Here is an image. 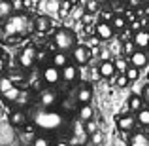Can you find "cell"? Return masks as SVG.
<instances>
[{
  "mask_svg": "<svg viewBox=\"0 0 149 146\" xmlns=\"http://www.w3.org/2000/svg\"><path fill=\"white\" fill-rule=\"evenodd\" d=\"M29 121L44 135H55L66 127V116L62 112L55 108H42L38 104L29 110Z\"/></svg>",
  "mask_w": 149,
  "mask_h": 146,
  "instance_id": "1",
  "label": "cell"
},
{
  "mask_svg": "<svg viewBox=\"0 0 149 146\" xmlns=\"http://www.w3.org/2000/svg\"><path fill=\"white\" fill-rule=\"evenodd\" d=\"M4 34L6 36H13V38H21L25 34H29L32 30V21L30 17L25 13V11H19V13H13L11 17H8L4 21Z\"/></svg>",
  "mask_w": 149,
  "mask_h": 146,
  "instance_id": "2",
  "label": "cell"
},
{
  "mask_svg": "<svg viewBox=\"0 0 149 146\" xmlns=\"http://www.w3.org/2000/svg\"><path fill=\"white\" fill-rule=\"evenodd\" d=\"M53 46L57 48V51H62V53H70L74 48L77 46V36L72 29H66V27H61L53 32V38H51Z\"/></svg>",
  "mask_w": 149,
  "mask_h": 146,
  "instance_id": "3",
  "label": "cell"
},
{
  "mask_svg": "<svg viewBox=\"0 0 149 146\" xmlns=\"http://www.w3.org/2000/svg\"><path fill=\"white\" fill-rule=\"evenodd\" d=\"M58 101H61V95L53 87H44L38 93V106H42V108H55Z\"/></svg>",
  "mask_w": 149,
  "mask_h": 146,
  "instance_id": "4",
  "label": "cell"
},
{
  "mask_svg": "<svg viewBox=\"0 0 149 146\" xmlns=\"http://www.w3.org/2000/svg\"><path fill=\"white\" fill-rule=\"evenodd\" d=\"M36 61H38V51H36V48H34L32 44L25 46V48L21 49V53H19V59H17L19 66H21V68H25V70L32 68V65Z\"/></svg>",
  "mask_w": 149,
  "mask_h": 146,
  "instance_id": "5",
  "label": "cell"
},
{
  "mask_svg": "<svg viewBox=\"0 0 149 146\" xmlns=\"http://www.w3.org/2000/svg\"><path fill=\"white\" fill-rule=\"evenodd\" d=\"M70 53H72L74 65H77V66H83L91 61V49H89V46H76Z\"/></svg>",
  "mask_w": 149,
  "mask_h": 146,
  "instance_id": "6",
  "label": "cell"
},
{
  "mask_svg": "<svg viewBox=\"0 0 149 146\" xmlns=\"http://www.w3.org/2000/svg\"><path fill=\"white\" fill-rule=\"evenodd\" d=\"M42 80L45 85H57L61 82V70L55 68L53 65H45L42 68Z\"/></svg>",
  "mask_w": 149,
  "mask_h": 146,
  "instance_id": "7",
  "label": "cell"
},
{
  "mask_svg": "<svg viewBox=\"0 0 149 146\" xmlns=\"http://www.w3.org/2000/svg\"><path fill=\"white\" fill-rule=\"evenodd\" d=\"M132 44H134L136 49L149 51V29H140V30H136L134 36H132Z\"/></svg>",
  "mask_w": 149,
  "mask_h": 146,
  "instance_id": "8",
  "label": "cell"
},
{
  "mask_svg": "<svg viewBox=\"0 0 149 146\" xmlns=\"http://www.w3.org/2000/svg\"><path fill=\"white\" fill-rule=\"evenodd\" d=\"M136 127V118L132 114H121L117 116V129L121 133H132Z\"/></svg>",
  "mask_w": 149,
  "mask_h": 146,
  "instance_id": "9",
  "label": "cell"
},
{
  "mask_svg": "<svg viewBox=\"0 0 149 146\" xmlns=\"http://www.w3.org/2000/svg\"><path fill=\"white\" fill-rule=\"evenodd\" d=\"M149 63V53L147 51H142V49H136L134 53L128 57V65L130 66H136V68H146V65Z\"/></svg>",
  "mask_w": 149,
  "mask_h": 146,
  "instance_id": "10",
  "label": "cell"
},
{
  "mask_svg": "<svg viewBox=\"0 0 149 146\" xmlns=\"http://www.w3.org/2000/svg\"><path fill=\"white\" fill-rule=\"evenodd\" d=\"M77 76H79V68H77V65H74V63H68L64 68H61V80L66 82V84L76 82Z\"/></svg>",
  "mask_w": 149,
  "mask_h": 146,
  "instance_id": "11",
  "label": "cell"
},
{
  "mask_svg": "<svg viewBox=\"0 0 149 146\" xmlns=\"http://www.w3.org/2000/svg\"><path fill=\"white\" fill-rule=\"evenodd\" d=\"M91 101H93V87L87 84L79 85L76 89V102H79V104H91Z\"/></svg>",
  "mask_w": 149,
  "mask_h": 146,
  "instance_id": "12",
  "label": "cell"
},
{
  "mask_svg": "<svg viewBox=\"0 0 149 146\" xmlns=\"http://www.w3.org/2000/svg\"><path fill=\"white\" fill-rule=\"evenodd\" d=\"M113 34H115V30H113V27L109 25V23H98V25L95 27V36L98 38V40H111Z\"/></svg>",
  "mask_w": 149,
  "mask_h": 146,
  "instance_id": "13",
  "label": "cell"
},
{
  "mask_svg": "<svg viewBox=\"0 0 149 146\" xmlns=\"http://www.w3.org/2000/svg\"><path fill=\"white\" fill-rule=\"evenodd\" d=\"M10 121L15 127H23V125L29 123V112H25V110H21V108L13 110V112L10 114Z\"/></svg>",
  "mask_w": 149,
  "mask_h": 146,
  "instance_id": "14",
  "label": "cell"
},
{
  "mask_svg": "<svg viewBox=\"0 0 149 146\" xmlns=\"http://www.w3.org/2000/svg\"><path fill=\"white\" fill-rule=\"evenodd\" d=\"M32 29H34V32H36V34H45L51 29V19L45 17V15H40V17L34 19Z\"/></svg>",
  "mask_w": 149,
  "mask_h": 146,
  "instance_id": "15",
  "label": "cell"
},
{
  "mask_svg": "<svg viewBox=\"0 0 149 146\" xmlns=\"http://www.w3.org/2000/svg\"><path fill=\"white\" fill-rule=\"evenodd\" d=\"M98 74H100V78H113L117 74V70H115V63L109 59V61H100V65H98Z\"/></svg>",
  "mask_w": 149,
  "mask_h": 146,
  "instance_id": "16",
  "label": "cell"
},
{
  "mask_svg": "<svg viewBox=\"0 0 149 146\" xmlns=\"http://www.w3.org/2000/svg\"><path fill=\"white\" fill-rule=\"evenodd\" d=\"M128 146H149V133L136 131L134 135L128 139Z\"/></svg>",
  "mask_w": 149,
  "mask_h": 146,
  "instance_id": "17",
  "label": "cell"
},
{
  "mask_svg": "<svg viewBox=\"0 0 149 146\" xmlns=\"http://www.w3.org/2000/svg\"><path fill=\"white\" fill-rule=\"evenodd\" d=\"M15 11V4L11 0H0V21H6Z\"/></svg>",
  "mask_w": 149,
  "mask_h": 146,
  "instance_id": "18",
  "label": "cell"
},
{
  "mask_svg": "<svg viewBox=\"0 0 149 146\" xmlns=\"http://www.w3.org/2000/svg\"><path fill=\"white\" fill-rule=\"evenodd\" d=\"M68 53H62V51H57V53H53L51 55V65L55 66V68H64L66 65H68Z\"/></svg>",
  "mask_w": 149,
  "mask_h": 146,
  "instance_id": "19",
  "label": "cell"
},
{
  "mask_svg": "<svg viewBox=\"0 0 149 146\" xmlns=\"http://www.w3.org/2000/svg\"><path fill=\"white\" fill-rule=\"evenodd\" d=\"M77 116H79V120L85 123V121H91L93 118H95V110H93L91 104H81L79 110H77Z\"/></svg>",
  "mask_w": 149,
  "mask_h": 146,
  "instance_id": "20",
  "label": "cell"
},
{
  "mask_svg": "<svg viewBox=\"0 0 149 146\" xmlns=\"http://www.w3.org/2000/svg\"><path fill=\"white\" fill-rule=\"evenodd\" d=\"M136 123L143 125V127H149V106H143L136 112Z\"/></svg>",
  "mask_w": 149,
  "mask_h": 146,
  "instance_id": "21",
  "label": "cell"
},
{
  "mask_svg": "<svg viewBox=\"0 0 149 146\" xmlns=\"http://www.w3.org/2000/svg\"><path fill=\"white\" fill-rule=\"evenodd\" d=\"M109 25H111V27H113V30L117 32V30H125L128 23H127V19H125V15H123V13H115Z\"/></svg>",
  "mask_w": 149,
  "mask_h": 146,
  "instance_id": "22",
  "label": "cell"
},
{
  "mask_svg": "<svg viewBox=\"0 0 149 146\" xmlns=\"http://www.w3.org/2000/svg\"><path fill=\"white\" fill-rule=\"evenodd\" d=\"M19 95H21V89H19L17 85H13V87H11L10 91H6V93H4L2 99H4L6 102H10V104H15V101L19 99Z\"/></svg>",
  "mask_w": 149,
  "mask_h": 146,
  "instance_id": "23",
  "label": "cell"
},
{
  "mask_svg": "<svg viewBox=\"0 0 149 146\" xmlns=\"http://www.w3.org/2000/svg\"><path fill=\"white\" fill-rule=\"evenodd\" d=\"M13 85H15L13 80H11L8 74H0V95H4L6 91H10Z\"/></svg>",
  "mask_w": 149,
  "mask_h": 146,
  "instance_id": "24",
  "label": "cell"
},
{
  "mask_svg": "<svg viewBox=\"0 0 149 146\" xmlns=\"http://www.w3.org/2000/svg\"><path fill=\"white\" fill-rule=\"evenodd\" d=\"M127 104H128V108H130L132 112H138L140 108H143V99H142V95H130Z\"/></svg>",
  "mask_w": 149,
  "mask_h": 146,
  "instance_id": "25",
  "label": "cell"
},
{
  "mask_svg": "<svg viewBox=\"0 0 149 146\" xmlns=\"http://www.w3.org/2000/svg\"><path fill=\"white\" fill-rule=\"evenodd\" d=\"M125 76H127L130 82H134V80H138V76H140V70L136 68V66H130V65H128V68L125 70Z\"/></svg>",
  "mask_w": 149,
  "mask_h": 146,
  "instance_id": "26",
  "label": "cell"
},
{
  "mask_svg": "<svg viewBox=\"0 0 149 146\" xmlns=\"http://www.w3.org/2000/svg\"><path fill=\"white\" fill-rule=\"evenodd\" d=\"M51 144H53V142H51L49 137L42 135V137H36V139L32 140V144H30V146H51Z\"/></svg>",
  "mask_w": 149,
  "mask_h": 146,
  "instance_id": "27",
  "label": "cell"
},
{
  "mask_svg": "<svg viewBox=\"0 0 149 146\" xmlns=\"http://www.w3.org/2000/svg\"><path fill=\"white\" fill-rule=\"evenodd\" d=\"M85 133H87V135H95V133H98V123H96L95 120L85 121Z\"/></svg>",
  "mask_w": 149,
  "mask_h": 146,
  "instance_id": "28",
  "label": "cell"
},
{
  "mask_svg": "<svg viewBox=\"0 0 149 146\" xmlns=\"http://www.w3.org/2000/svg\"><path fill=\"white\" fill-rule=\"evenodd\" d=\"M128 84H130V80L125 76V72L123 74H115V85L117 87H127Z\"/></svg>",
  "mask_w": 149,
  "mask_h": 146,
  "instance_id": "29",
  "label": "cell"
},
{
  "mask_svg": "<svg viewBox=\"0 0 149 146\" xmlns=\"http://www.w3.org/2000/svg\"><path fill=\"white\" fill-rule=\"evenodd\" d=\"M113 63H115V70H119V74H123L125 70L128 68V59L121 57V59H117V61H113Z\"/></svg>",
  "mask_w": 149,
  "mask_h": 146,
  "instance_id": "30",
  "label": "cell"
},
{
  "mask_svg": "<svg viewBox=\"0 0 149 146\" xmlns=\"http://www.w3.org/2000/svg\"><path fill=\"white\" fill-rule=\"evenodd\" d=\"M26 102H29V93L21 89V95H19V99L15 101V104H17V106H21V104H26Z\"/></svg>",
  "mask_w": 149,
  "mask_h": 146,
  "instance_id": "31",
  "label": "cell"
},
{
  "mask_svg": "<svg viewBox=\"0 0 149 146\" xmlns=\"http://www.w3.org/2000/svg\"><path fill=\"white\" fill-rule=\"evenodd\" d=\"M123 51H125V55H128V57H130V55L136 51V48H134V44H132V42H127V44L123 46Z\"/></svg>",
  "mask_w": 149,
  "mask_h": 146,
  "instance_id": "32",
  "label": "cell"
},
{
  "mask_svg": "<svg viewBox=\"0 0 149 146\" xmlns=\"http://www.w3.org/2000/svg\"><path fill=\"white\" fill-rule=\"evenodd\" d=\"M96 10H98V0H89L87 2V11L89 13H95Z\"/></svg>",
  "mask_w": 149,
  "mask_h": 146,
  "instance_id": "33",
  "label": "cell"
},
{
  "mask_svg": "<svg viewBox=\"0 0 149 146\" xmlns=\"http://www.w3.org/2000/svg\"><path fill=\"white\" fill-rule=\"evenodd\" d=\"M142 99H143V102H147V104H149V84L142 89Z\"/></svg>",
  "mask_w": 149,
  "mask_h": 146,
  "instance_id": "34",
  "label": "cell"
},
{
  "mask_svg": "<svg viewBox=\"0 0 149 146\" xmlns=\"http://www.w3.org/2000/svg\"><path fill=\"white\" fill-rule=\"evenodd\" d=\"M91 140L95 144H100L102 142V135H100V133H95V135H91Z\"/></svg>",
  "mask_w": 149,
  "mask_h": 146,
  "instance_id": "35",
  "label": "cell"
},
{
  "mask_svg": "<svg viewBox=\"0 0 149 146\" xmlns=\"http://www.w3.org/2000/svg\"><path fill=\"white\" fill-rule=\"evenodd\" d=\"M142 4V0H128V6H130V10L132 8H136V6H140Z\"/></svg>",
  "mask_w": 149,
  "mask_h": 146,
  "instance_id": "36",
  "label": "cell"
},
{
  "mask_svg": "<svg viewBox=\"0 0 149 146\" xmlns=\"http://www.w3.org/2000/svg\"><path fill=\"white\" fill-rule=\"evenodd\" d=\"M51 146H70L68 140H57V142H53Z\"/></svg>",
  "mask_w": 149,
  "mask_h": 146,
  "instance_id": "37",
  "label": "cell"
},
{
  "mask_svg": "<svg viewBox=\"0 0 149 146\" xmlns=\"http://www.w3.org/2000/svg\"><path fill=\"white\" fill-rule=\"evenodd\" d=\"M142 11H143V15H147V17H149V2L143 4V10H142Z\"/></svg>",
  "mask_w": 149,
  "mask_h": 146,
  "instance_id": "38",
  "label": "cell"
},
{
  "mask_svg": "<svg viewBox=\"0 0 149 146\" xmlns=\"http://www.w3.org/2000/svg\"><path fill=\"white\" fill-rule=\"evenodd\" d=\"M4 65H6V61H4V55H2V53H0V70H2V68H4Z\"/></svg>",
  "mask_w": 149,
  "mask_h": 146,
  "instance_id": "39",
  "label": "cell"
},
{
  "mask_svg": "<svg viewBox=\"0 0 149 146\" xmlns=\"http://www.w3.org/2000/svg\"><path fill=\"white\" fill-rule=\"evenodd\" d=\"M132 29H134V30H140V23L134 21V23H132Z\"/></svg>",
  "mask_w": 149,
  "mask_h": 146,
  "instance_id": "40",
  "label": "cell"
},
{
  "mask_svg": "<svg viewBox=\"0 0 149 146\" xmlns=\"http://www.w3.org/2000/svg\"><path fill=\"white\" fill-rule=\"evenodd\" d=\"M62 2H70V0H62Z\"/></svg>",
  "mask_w": 149,
  "mask_h": 146,
  "instance_id": "41",
  "label": "cell"
},
{
  "mask_svg": "<svg viewBox=\"0 0 149 146\" xmlns=\"http://www.w3.org/2000/svg\"><path fill=\"white\" fill-rule=\"evenodd\" d=\"M147 80H149V72H147Z\"/></svg>",
  "mask_w": 149,
  "mask_h": 146,
  "instance_id": "42",
  "label": "cell"
}]
</instances>
